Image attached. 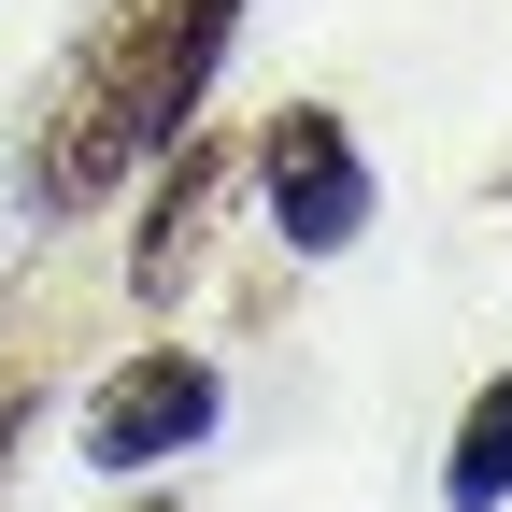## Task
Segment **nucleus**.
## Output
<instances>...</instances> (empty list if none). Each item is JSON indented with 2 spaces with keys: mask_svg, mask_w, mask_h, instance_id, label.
I'll return each mask as SVG.
<instances>
[{
  "mask_svg": "<svg viewBox=\"0 0 512 512\" xmlns=\"http://www.w3.org/2000/svg\"><path fill=\"white\" fill-rule=\"evenodd\" d=\"M256 200H271V242L299 256V271H328V256H356V242H370L384 185H370L356 128H342L328 100H285L271 128H256Z\"/></svg>",
  "mask_w": 512,
  "mask_h": 512,
  "instance_id": "2",
  "label": "nucleus"
},
{
  "mask_svg": "<svg viewBox=\"0 0 512 512\" xmlns=\"http://www.w3.org/2000/svg\"><path fill=\"white\" fill-rule=\"evenodd\" d=\"M214 413H228L214 356L143 342V356H114V370H100V399H86V470H100V484H143V470H171V456H200Z\"/></svg>",
  "mask_w": 512,
  "mask_h": 512,
  "instance_id": "3",
  "label": "nucleus"
},
{
  "mask_svg": "<svg viewBox=\"0 0 512 512\" xmlns=\"http://www.w3.org/2000/svg\"><path fill=\"white\" fill-rule=\"evenodd\" d=\"M214 200H228V143L214 128H171L157 143V200H143V242H128V285L143 299H185L214 256Z\"/></svg>",
  "mask_w": 512,
  "mask_h": 512,
  "instance_id": "4",
  "label": "nucleus"
},
{
  "mask_svg": "<svg viewBox=\"0 0 512 512\" xmlns=\"http://www.w3.org/2000/svg\"><path fill=\"white\" fill-rule=\"evenodd\" d=\"M441 498H456V512H498V498H512V370H498L484 399L456 413V456H441Z\"/></svg>",
  "mask_w": 512,
  "mask_h": 512,
  "instance_id": "5",
  "label": "nucleus"
},
{
  "mask_svg": "<svg viewBox=\"0 0 512 512\" xmlns=\"http://www.w3.org/2000/svg\"><path fill=\"white\" fill-rule=\"evenodd\" d=\"M228 43H242V0H114V29L72 57V86H57V114H43L29 214H86L114 171H143L171 128H200Z\"/></svg>",
  "mask_w": 512,
  "mask_h": 512,
  "instance_id": "1",
  "label": "nucleus"
},
{
  "mask_svg": "<svg viewBox=\"0 0 512 512\" xmlns=\"http://www.w3.org/2000/svg\"><path fill=\"white\" fill-rule=\"evenodd\" d=\"M15 427H29V399H0V470H15Z\"/></svg>",
  "mask_w": 512,
  "mask_h": 512,
  "instance_id": "6",
  "label": "nucleus"
}]
</instances>
